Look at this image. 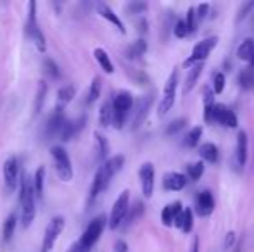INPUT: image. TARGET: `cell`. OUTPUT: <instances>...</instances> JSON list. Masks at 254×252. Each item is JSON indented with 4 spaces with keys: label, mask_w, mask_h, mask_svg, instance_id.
I'll use <instances>...</instances> for the list:
<instances>
[{
    "label": "cell",
    "mask_w": 254,
    "mask_h": 252,
    "mask_svg": "<svg viewBox=\"0 0 254 252\" xmlns=\"http://www.w3.org/2000/svg\"><path fill=\"white\" fill-rule=\"evenodd\" d=\"M45 95H47V83L40 81L37 88V99H35V116H38L42 112V107L45 104Z\"/></svg>",
    "instance_id": "35"
},
{
    "label": "cell",
    "mask_w": 254,
    "mask_h": 252,
    "mask_svg": "<svg viewBox=\"0 0 254 252\" xmlns=\"http://www.w3.org/2000/svg\"><path fill=\"white\" fill-rule=\"evenodd\" d=\"M130 209V192L123 190L120 194V197L116 199L113 205V211H111V216L107 219V226L111 230H118L121 225H123L125 218H127V212Z\"/></svg>",
    "instance_id": "7"
},
{
    "label": "cell",
    "mask_w": 254,
    "mask_h": 252,
    "mask_svg": "<svg viewBox=\"0 0 254 252\" xmlns=\"http://www.w3.org/2000/svg\"><path fill=\"white\" fill-rule=\"evenodd\" d=\"M213 121L214 123H220V125L225 126V128H237V125H239L235 112L230 111V109H228L225 104H214Z\"/></svg>",
    "instance_id": "13"
},
{
    "label": "cell",
    "mask_w": 254,
    "mask_h": 252,
    "mask_svg": "<svg viewBox=\"0 0 254 252\" xmlns=\"http://www.w3.org/2000/svg\"><path fill=\"white\" fill-rule=\"evenodd\" d=\"M101 88H102L101 78H94V80H92V83H90V88H88L87 104H94V102L99 101V97H101Z\"/></svg>",
    "instance_id": "36"
},
{
    "label": "cell",
    "mask_w": 254,
    "mask_h": 252,
    "mask_svg": "<svg viewBox=\"0 0 254 252\" xmlns=\"http://www.w3.org/2000/svg\"><path fill=\"white\" fill-rule=\"evenodd\" d=\"M152 104V95H144L140 97V101L137 102V107L133 111V119H131V130H138L142 126V123L145 121L149 114V109Z\"/></svg>",
    "instance_id": "15"
},
{
    "label": "cell",
    "mask_w": 254,
    "mask_h": 252,
    "mask_svg": "<svg viewBox=\"0 0 254 252\" xmlns=\"http://www.w3.org/2000/svg\"><path fill=\"white\" fill-rule=\"evenodd\" d=\"M51 154L54 159V164H56V171L63 182H71L73 180V164H71V159L67 155L66 149L59 147V145H54L51 149Z\"/></svg>",
    "instance_id": "6"
},
{
    "label": "cell",
    "mask_w": 254,
    "mask_h": 252,
    "mask_svg": "<svg viewBox=\"0 0 254 252\" xmlns=\"http://www.w3.org/2000/svg\"><path fill=\"white\" fill-rule=\"evenodd\" d=\"M114 252H128V244L125 240H118L114 244Z\"/></svg>",
    "instance_id": "49"
},
{
    "label": "cell",
    "mask_w": 254,
    "mask_h": 252,
    "mask_svg": "<svg viewBox=\"0 0 254 252\" xmlns=\"http://www.w3.org/2000/svg\"><path fill=\"white\" fill-rule=\"evenodd\" d=\"M225 88V74L223 73H214L213 74V94H221Z\"/></svg>",
    "instance_id": "42"
},
{
    "label": "cell",
    "mask_w": 254,
    "mask_h": 252,
    "mask_svg": "<svg viewBox=\"0 0 254 252\" xmlns=\"http://www.w3.org/2000/svg\"><path fill=\"white\" fill-rule=\"evenodd\" d=\"M144 214V202H140V201H137L133 205H131L130 209H128V212H127V218H125V221H123V225L125 226H130L131 223H135L138 219V216H142Z\"/></svg>",
    "instance_id": "32"
},
{
    "label": "cell",
    "mask_w": 254,
    "mask_h": 252,
    "mask_svg": "<svg viewBox=\"0 0 254 252\" xmlns=\"http://www.w3.org/2000/svg\"><path fill=\"white\" fill-rule=\"evenodd\" d=\"M184 207H182V202H173V204H168L166 207L161 212V219H163L164 226H173L175 219H177L178 214H182Z\"/></svg>",
    "instance_id": "21"
},
{
    "label": "cell",
    "mask_w": 254,
    "mask_h": 252,
    "mask_svg": "<svg viewBox=\"0 0 254 252\" xmlns=\"http://www.w3.org/2000/svg\"><path fill=\"white\" fill-rule=\"evenodd\" d=\"M248 161V135L246 131H239L237 135V149H235V164L237 168H244Z\"/></svg>",
    "instance_id": "18"
},
{
    "label": "cell",
    "mask_w": 254,
    "mask_h": 252,
    "mask_svg": "<svg viewBox=\"0 0 254 252\" xmlns=\"http://www.w3.org/2000/svg\"><path fill=\"white\" fill-rule=\"evenodd\" d=\"M125 164V155H113L111 159H107L106 162H102V166L97 169L94 176V182H92V187H90V195H88V202H94L99 195L102 194L104 190L109 187L111 180L116 173L121 171Z\"/></svg>",
    "instance_id": "1"
},
{
    "label": "cell",
    "mask_w": 254,
    "mask_h": 252,
    "mask_svg": "<svg viewBox=\"0 0 254 252\" xmlns=\"http://www.w3.org/2000/svg\"><path fill=\"white\" fill-rule=\"evenodd\" d=\"M107 226V218L104 214H99L97 218H94L88 226L85 228L83 235L80 237V240H76L78 247H80L81 252H90L92 247L99 242L101 235L104 233V228Z\"/></svg>",
    "instance_id": "3"
},
{
    "label": "cell",
    "mask_w": 254,
    "mask_h": 252,
    "mask_svg": "<svg viewBox=\"0 0 254 252\" xmlns=\"http://www.w3.org/2000/svg\"><path fill=\"white\" fill-rule=\"evenodd\" d=\"M201 137H202V128L195 126V128H192L187 135H185L184 144L187 145V147H195V145L199 144V138H201Z\"/></svg>",
    "instance_id": "38"
},
{
    "label": "cell",
    "mask_w": 254,
    "mask_h": 252,
    "mask_svg": "<svg viewBox=\"0 0 254 252\" xmlns=\"http://www.w3.org/2000/svg\"><path fill=\"white\" fill-rule=\"evenodd\" d=\"M187 125V119L185 118H180V119H175V121H171L170 125L166 128V135H175L178 133V131L182 130V128H185Z\"/></svg>",
    "instance_id": "43"
},
{
    "label": "cell",
    "mask_w": 254,
    "mask_h": 252,
    "mask_svg": "<svg viewBox=\"0 0 254 252\" xmlns=\"http://www.w3.org/2000/svg\"><path fill=\"white\" fill-rule=\"evenodd\" d=\"M127 10L130 14H144L147 10V3L144 2H130L127 5Z\"/></svg>",
    "instance_id": "44"
},
{
    "label": "cell",
    "mask_w": 254,
    "mask_h": 252,
    "mask_svg": "<svg viewBox=\"0 0 254 252\" xmlns=\"http://www.w3.org/2000/svg\"><path fill=\"white\" fill-rule=\"evenodd\" d=\"M237 57L241 61H246V62H251V59L254 57V40L253 38H248L244 40L237 49Z\"/></svg>",
    "instance_id": "28"
},
{
    "label": "cell",
    "mask_w": 254,
    "mask_h": 252,
    "mask_svg": "<svg viewBox=\"0 0 254 252\" xmlns=\"http://www.w3.org/2000/svg\"><path fill=\"white\" fill-rule=\"evenodd\" d=\"M94 137H95V144H97V157H99V161H106L107 154H109V144H107V138L104 137L102 133H99V131H95Z\"/></svg>",
    "instance_id": "34"
},
{
    "label": "cell",
    "mask_w": 254,
    "mask_h": 252,
    "mask_svg": "<svg viewBox=\"0 0 254 252\" xmlns=\"http://www.w3.org/2000/svg\"><path fill=\"white\" fill-rule=\"evenodd\" d=\"M64 223L66 221H64L63 216H54L51 221H49L47 228H45V233H44V240H42L40 252H51L54 249L57 239H59V235L64 230Z\"/></svg>",
    "instance_id": "9"
},
{
    "label": "cell",
    "mask_w": 254,
    "mask_h": 252,
    "mask_svg": "<svg viewBox=\"0 0 254 252\" xmlns=\"http://www.w3.org/2000/svg\"><path fill=\"white\" fill-rule=\"evenodd\" d=\"M74 95H76V88H74L73 85H66V87L59 88V92H57V107L64 109L73 101Z\"/></svg>",
    "instance_id": "26"
},
{
    "label": "cell",
    "mask_w": 254,
    "mask_h": 252,
    "mask_svg": "<svg viewBox=\"0 0 254 252\" xmlns=\"http://www.w3.org/2000/svg\"><path fill=\"white\" fill-rule=\"evenodd\" d=\"M16 226H17V214L16 212H10L7 216V219L3 221V226H2V240L3 244H9L12 240L14 233H16Z\"/></svg>",
    "instance_id": "22"
},
{
    "label": "cell",
    "mask_w": 254,
    "mask_h": 252,
    "mask_svg": "<svg viewBox=\"0 0 254 252\" xmlns=\"http://www.w3.org/2000/svg\"><path fill=\"white\" fill-rule=\"evenodd\" d=\"M251 7H253V2H248V3H244V5L241 7V10H239V16H237V23H241V21L248 16V12H249V9H251Z\"/></svg>",
    "instance_id": "47"
},
{
    "label": "cell",
    "mask_w": 254,
    "mask_h": 252,
    "mask_svg": "<svg viewBox=\"0 0 254 252\" xmlns=\"http://www.w3.org/2000/svg\"><path fill=\"white\" fill-rule=\"evenodd\" d=\"M195 211L199 216H209L214 211V199L209 192H201L195 199Z\"/></svg>",
    "instance_id": "17"
},
{
    "label": "cell",
    "mask_w": 254,
    "mask_h": 252,
    "mask_svg": "<svg viewBox=\"0 0 254 252\" xmlns=\"http://www.w3.org/2000/svg\"><path fill=\"white\" fill-rule=\"evenodd\" d=\"M67 252H81V251H80V247H78V244L74 242L73 246H71L69 249H67Z\"/></svg>",
    "instance_id": "51"
},
{
    "label": "cell",
    "mask_w": 254,
    "mask_h": 252,
    "mask_svg": "<svg viewBox=\"0 0 254 252\" xmlns=\"http://www.w3.org/2000/svg\"><path fill=\"white\" fill-rule=\"evenodd\" d=\"M194 228V212H192L190 207H184V212H182V226L180 230L184 233L192 232Z\"/></svg>",
    "instance_id": "37"
},
{
    "label": "cell",
    "mask_w": 254,
    "mask_h": 252,
    "mask_svg": "<svg viewBox=\"0 0 254 252\" xmlns=\"http://www.w3.org/2000/svg\"><path fill=\"white\" fill-rule=\"evenodd\" d=\"M19 178H21V162L16 155H10L3 162V183H5V190L7 192L16 190L19 187Z\"/></svg>",
    "instance_id": "10"
},
{
    "label": "cell",
    "mask_w": 254,
    "mask_h": 252,
    "mask_svg": "<svg viewBox=\"0 0 254 252\" xmlns=\"http://www.w3.org/2000/svg\"><path fill=\"white\" fill-rule=\"evenodd\" d=\"M214 94L211 88H204V119L207 125H211L213 121V109H214Z\"/></svg>",
    "instance_id": "25"
},
{
    "label": "cell",
    "mask_w": 254,
    "mask_h": 252,
    "mask_svg": "<svg viewBox=\"0 0 254 252\" xmlns=\"http://www.w3.org/2000/svg\"><path fill=\"white\" fill-rule=\"evenodd\" d=\"M44 69H45V73H47L49 76L52 78V80H57V78H61L59 66H57V64L54 62L51 57H45V61H44Z\"/></svg>",
    "instance_id": "40"
},
{
    "label": "cell",
    "mask_w": 254,
    "mask_h": 252,
    "mask_svg": "<svg viewBox=\"0 0 254 252\" xmlns=\"http://www.w3.org/2000/svg\"><path fill=\"white\" fill-rule=\"evenodd\" d=\"M67 118L64 114V109L63 107H56L52 111V114L49 116L47 119V125H45V140H52L54 137L61 135V130L63 126L66 125Z\"/></svg>",
    "instance_id": "12"
},
{
    "label": "cell",
    "mask_w": 254,
    "mask_h": 252,
    "mask_svg": "<svg viewBox=\"0 0 254 252\" xmlns=\"http://www.w3.org/2000/svg\"><path fill=\"white\" fill-rule=\"evenodd\" d=\"M19 205H21V223L23 228H28L35 221L37 214V197L33 192V182L26 173H21L19 178Z\"/></svg>",
    "instance_id": "2"
},
{
    "label": "cell",
    "mask_w": 254,
    "mask_h": 252,
    "mask_svg": "<svg viewBox=\"0 0 254 252\" xmlns=\"http://www.w3.org/2000/svg\"><path fill=\"white\" fill-rule=\"evenodd\" d=\"M85 121H87V118H85V116L74 119V121H69V119H67L66 125L63 126V130H61V135H59L61 140H63V142H69L71 138L76 137V135L80 133L81 130H83Z\"/></svg>",
    "instance_id": "16"
},
{
    "label": "cell",
    "mask_w": 254,
    "mask_h": 252,
    "mask_svg": "<svg viewBox=\"0 0 254 252\" xmlns=\"http://www.w3.org/2000/svg\"><path fill=\"white\" fill-rule=\"evenodd\" d=\"M173 33H175V37H178V38L187 37L189 31H187V26H185L184 21H177V24H175V28H173Z\"/></svg>",
    "instance_id": "45"
},
{
    "label": "cell",
    "mask_w": 254,
    "mask_h": 252,
    "mask_svg": "<svg viewBox=\"0 0 254 252\" xmlns=\"http://www.w3.org/2000/svg\"><path fill=\"white\" fill-rule=\"evenodd\" d=\"M187 176L182 175V173H168L166 176H164L163 180V185L166 190H171V192H178L182 189H185V185H187Z\"/></svg>",
    "instance_id": "20"
},
{
    "label": "cell",
    "mask_w": 254,
    "mask_h": 252,
    "mask_svg": "<svg viewBox=\"0 0 254 252\" xmlns=\"http://www.w3.org/2000/svg\"><path fill=\"white\" fill-rule=\"evenodd\" d=\"M177 85H178V71H173L168 78L166 85H164V92H163V97H161L159 102V107H157V114L159 118L168 114L171 107L175 104V97H177Z\"/></svg>",
    "instance_id": "8"
},
{
    "label": "cell",
    "mask_w": 254,
    "mask_h": 252,
    "mask_svg": "<svg viewBox=\"0 0 254 252\" xmlns=\"http://www.w3.org/2000/svg\"><path fill=\"white\" fill-rule=\"evenodd\" d=\"M185 26H187L189 35H192L195 31V26H197V19H195V7H189L187 10V17H185Z\"/></svg>",
    "instance_id": "41"
},
{
    "label": "cell",
    "mask_w": 254,
    "mask_h": 252,
    "mask_svg": "<svg viewBox=\"0 0 254 252\" xmlns=\"http://www.w3.org/2000/svg\"><path fill=\"white\" fill-rule=\"evenodd\" d=\"M216 44H218L216 37H211V38H206V40L199 42V44L194 47V50H192V55L184 62L185 67H190L192 64H195V62H204V61H206L207 55L211 54V50L216 47Z\"/></svg>",
    "instance_id": "11"
},
{
    "label": "cell",
    "mask_w": 254,
    "mask_h": 252,
    "mask_svg": "<svg viewBox=\"0 0 254 252\" xmlns=\"http://www.w3.org/2000/svg\"><path fill=\"white\" fill-rule=\"evenodd\" d=\"M94 55H95V61L99 62V66L104 69V73L111 74L114 73V66H113V61H111L109 54H107L104 49H95L94 50Z\"/></svg>",
    "instance_id": "29"
},
{
    "label": "cell",
    "mask_w": 254,
    "mask_h": 252,
    "mask_svg": "<svg viewBox=\"0 0 254 252\" xmlns=\"http://www.w3.org/2000/svg\"><path fill=\"white\" fill-rule=\"evenodd\" d=\"M195 19H204V17L207 16V12H209V3H201V5L195 9Z\"/></svg>",
    "instance_id": "46"
},
{
    "label": "cell",
    "mask_w": 254,
    "mask_h": 252,
    "mask_svg": "<svg viewBox=\"0 0 254 252\" xmlns=\"http://www.w3.org/2000/svg\"><path fill=\"white\" fill-rule=\"evenodd\" d=\"M190 252H199V239H194V244H192Z\"/></svg>",
    "instance_id": "50"
},
{
    "label": "cell",
    "mask_w": 254,
    "mask_h": 252,
    "mask_svg": "<svg viewBox=\"0 0 254 252\" xmlns=\"http://www.w3.org/2000/svg\"><path fill=\"white\" fill-rule=\"evenodd\" d=\"M187 173H189V178L194 180V182H197L204 173V162L199 161V162H192V164H189Z\"/></svg>",
    "instance_id": "39"
},
{
    "label": "cell",
    "mask_w": 254,
    "mask_h": 252,
    "mask_svg": "<svg viewBox=\"0 0 254 252\" xmlns=\"http://www.w3.org/2000/svg\"><path fill=\"white\" fill-rule=\"evenodd\" d=\"M204 69V62H195L190 66V69H189V74H187V80H185V87H184V92L185 94H189V92L192 90V88L195 87V83H197L199 76H201Z\"/></svg>",
    "instance_id": "23"
},
{
    "label": "cell",
    "mask_w": 254,
    "mask_h": 252,
    "mask_svg": "<svg viewBox=\"0 0 254 252\" xmlns=\"http://www.w3.org/2000/svg\"><path fill=\"white\" fill-rule=\"evenodd\" d=\"M111 102H113V125L121 130L127 121L128 112L133 107V97L130 92H120Z\"/></svg>",
    "instance_id": "4"
},
{
    "label": "cell",
    "mask_w": 254,
    "mask_h": 252,
    "mask_svg": "<svg viewBox=\"0 0 254 252\" xmlns=\"http://www.w3.org/2000/svg\"><path fill=\"white\" fill-rule=\"evenodd\" d=\"M26 31L30 35L31 42L35 44L38 52L44 54L47 50V44H45V37L42 33V30L38 28V21H37V3L30 2L28 3V21H26Z\"/></svg>",
    "instance_id": "5"
},
{
    "label": "cell",
    "mask_w": 254,
    "mask_h": 252,
    "mask_svg": "<svg viewBox=\"0 0 254 252\" xmlns=\"http://www.w3.org/2000/svg\"><path fill=\"white\" fill-rule=\"evenodd\" d=\"M97 12L101 14V16L104 17V19H107L111 24H114V26L120 30V33H127V28H125V24H123V21L118 17V14L114 12L113 9H111L107 3H97Z\"/></svg>",
    "instance_id": "19"
},
{
    "label": "cell",
    "mask_w": 254,
    "mask_h": 252,
    "mask_svg": "<svg viewBox=\"0 0 254 252\" xmlns=\"http://www.w3.org/2000/svg\"><path fill=\"white\" fill-rule=\"evenodd\" d=\"M199 154H201L202 161H207V162H216L218 161V147L214 144H211V142H207V144H202L201 151H199Z\"/></svg>",
    "instance_id": "33"
},
{
    "label": "cell",
    "mask_w": 254,
    "mask_h": 252,
    "mask_svg": "<svg viewBox=\"0 0 254 252\" xmlns=\"http://www.w3.org/2000/svg\"><path fill=\"white\" fill-rule=\"evenodd\" d=\"M145 52H147V42L140 38V40L128 45L127 50H125V55H127V59H130V61H135V59H140Z\"/></svg>",
    "instance_id": "24"
},
{
    "label": "cell",
    "mask_w": 254,
    "mask_h": 252,
    "mask_svg": "<svg viewBox=\"0 0 254 252\" xmlns=\"http://www.w3.org/2000/svg\"><path fill=\"white\" fill-rule=\"evenodd\" d=\"M239 83L244 90H253L254 88V57L249 62V67L244 69L239 76Z\"/></svg>",
    "instance_id": "27"
},
{
    "label": "cell",
    "mask_w": 254,
    "mask_h": 252,
    "mask_svg": "<svg viewBox=\"0 0 254 252\" xmlns=\"http://www.w3.org/2000/svg\"><path fill=\"white\" fill-rule=\"evenodd\" d=\"M154 166L152 162H144L140 166V171H138V176H140V185H142V194L144 197H152L154 194Z\"/></svg>",
    "instance_id": "14"
},
{
    "label": "cell",
    "mask_w": 254,
    "mask_h": 252,
    "mask_svg": "<svg viewBox=\"0 0 254 252\" xmlns=\"http://www.w3.org/2000/svg\"><path fill=\"white\" fill-rule=\"evenodd\" d=\"M99 123L102 128H109L113 125V102L106 101L101 105V111H99Z\"/></svg>",
    "instance_id": "30"
},
{
    "label": "cell",
    "mask_w": 254,
    "mask_h": 252,
    "mask_svg": "<svg viewBox=\"0 0 254 252\" xmlns=\"http://www.w3.org/2000/svg\"><path fill=\"white\" fill-rule=\"evenodd\" d=\"M234 244H235V233L234 232L227 233V237H225V249H232Z\"/></svg>",
    "instance_id": "48"
},
{
    "label": "cell",
    "mask_w": 254,
    "mask_h": 252,
    "mask_svg": "<svg viewBox=\"0 0 254 252\" xmlns=\"http://www.w3.org/2000/svg\"><path fill=\"white\" fill-rule=\"evenodd\" d=\"M33 192H35V197L40 199L44 197V183H45V168L44 166H40V168L37 169V173H35L33 176Z\"/></svg>",
    "instance_id": "31"
}]
</instances>
